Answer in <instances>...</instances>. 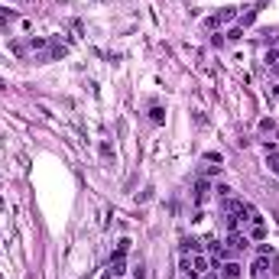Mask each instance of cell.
I'll use <instances>...</instances> for the list:
<instances>
[{
    "label": "cell",
    "instance_id": "cell-11",
    "mask_svg": "<svg viewBox=\"0 0 279 279\" xmlns=\"http://www.w3.org/2000/svg\"><path fill=\"white\" fill-rule=\"evenodd\" d=\"M127 250H130V237H124V240H117V250H114V254H120V257H127Z\"/></svg>",
    "mask_w": 279,
    "mask_h": 279
},
{
    "label": "cell",
    "instance_id": "cell-13",
    "mask_svg": "<svg viewBox=\"0 0 279 279\" xmlns=\"http://www.w3.org/2000/svg\"><path fill=\"white\" fill-rule=\"evenodd\" d=\"M228 39H231V42H237V39H243V30H240V26H234V30L228 33Z\"/></svg>",
    "mask_w": 279,
    "mask_h": 279
},
{
    "label": "cell",
    "instance_id": "cell-2",
    "mask_svg": "<svg viewBox=\"0 0 279 279\" xmlns=\"http://www.w3.org/2000/svg\"><path fill=\"white\" fill-rule=\"evenodd\" d=\"M231 20H237V10H234V7H224V10H217L214 16H208L205 26H208V30H214V26H224V23H231Z\"/></svg>",
    "mask_w": 279,
    "mask_h": 279
},
{
    "label": "cell",
    "instance_id": "cell-5",
    "mask_svg": "<svg viewBox=\"0 0 279 279\" xmlns=\"http://www.w3.org/2000/svg\"><path fill=\"white\" fill-rule=\"evenodd\" d=\"M260 10H263V4H257V7H247V13H240V16H237V26H240V30H247V26L257 20V13H260Z\"/></svg>",
    "mask_w": 279,
    "mask_h": 279
},
{
    "label": "cell",
    "instance_id": "cell-7",
    "mask_svg": "<svg viewBox=\"0 0 279 279\" xmlns=\"http://www.w3.org/2000/svg\"><path fill=\"white\" fill-rule=\"evenodd\" d=\"M188 254H202V247H198L195 237H182V257H188Z\"/></svg>",
    "mask_w": 279,
    "mask_h": 279
},
{
    "label": "cell",
    "instance_id": "cell-14",
    "mask_svg": "<svg viewBox=\"0 0 279 279\" xmlns=\"http://www.w3.org/2000/svg\"><path fill=\"white\" fill-rule=\"evenodd\" d=\"M269 169H273L276 176H279V153H273V159H269Z\"/></svg>",
    "mask_w": 279,
    "mask_h": 279
},
{
    "label": "cell",
    "instance_id": "cell-9",
    "mask_svg": "<svg viewBox=\"0 0 279 279\" xmlns=\"http://www.w3.org/2000/svg\"><path fill=\"white\" fill-rule=\"evenodd\" d=\"M260 133H276V120L263 117V120H260Z\"/></svg>",
    "mask_w": 279,
    "mask_h": 279
},
{
    "label": "cell",
    "instance_id": "cell-8",
    "mask_svg": "<svg viewBox=\"0 0 279 279\" xmlns=\"http://www.w3.org/2000/svg\"><path fill=\"white\" fill-rule=\"evenodd\" d=\"M208 191H211V185H208V179H198V191H195V202L202 205L205 198H208Z\"/></svg>",
    "mask_w": 279,
    "mask_h": 279
},
{
    "label": "cell",
    "instance_id": "cell-4",
    "mask_svg": "<svg viewBox=\"0 0 279 279\" xmlns=\"http://www.w3.org/2000/svg\"><path fill=\"white\" fill-rule=\"evenodd\" d=\"M191 269H195L198 276H202V273H211V257H205V254H191Z\"/></svg>",
    "mask_w": 279,
    "mask_h": 279
},
{
    "label": "cell",
    "instance_id": "cell-12",
    "mask_svg": "<svg viewBox=\"0 0 279 279\" xmlns=\"http://www.w3.org/2000/svg\"><path fill=\"white\" fill-rule=\"evenodd\" d=\"M130 273H133V279H146V266H143V263H136L133 269H130Z\"/></svg>",
    "mask_w": 279,
    "mask_h": 279
},
{
    "label": "cell",
    "instance_id": "cell-3",
    "mask_svg": "<svg viewBox=\"0 0 279 279\" xmlns=\"http://www.w3.org/2000/svg\"><path fill=\"white\" fill-rule=\"evenodd\" d=\"M240 273H243V266L237 263V260H228V263H221V269H217L221 279H240Z\"/></svg>",
    "mask_w": 279,
    "mask_h": 279
},
{
    "label": "cell",
    "instance_id": "cell-10",
    "mask_svg": "<svg viewBox=\"0 0 279 279\" xmlns=\"http://www.w3.org/2000/svg\"><path fill=\"white\" fill-rule=\"evenodd\" d=\"M263 62H266L269 68H273V65L279 62V49H266V55H263Z\"/></svg>",
    "mask_w": 279,
    "mask_h": 279
},
{
    "label": "cell",
    "instance_id": "cell-16",
    "mask_svg": "<svg viewBox=\"0 0 279 279\" xmlns=\"http://www.w3.org/2000/svg\"><path fill=\"white\" fill-rule=\"evenodd\" d=\"M273 75H279V62H276V65H273Z\"/></svg>",
    "mask_w": 279,
    "mask_h": 279
},
{
    "label": "cell",
    "instance_id": "cell-15",
    "mask_svg": "<svg viewBox=\"0 0 279 279\" xmlns=\"http://www.w3.org/2000/svg\"><path fill=\"white\" fill-rule=\"evenodd\" d=\"M273 98H279V85H273Z\"/></svg>",
    "mask_w": 279,
    "mask_h": 279
},
{
    "label": "cell",
    "instance_id": "cell-6",
    "mask_svg": "<svg viewBox=\"0 0 279 279\" xmlns=\"http://www.w3.org/2000/svg\"><path fill=\"white\" fill-rule=\"evenodd\" d=\"M124 273H127V260L120 257V254H114V257H110V276L117 279V276H124Z\"/></svg>",
    "mask_w": 279,
    "mask_h": 279
},
{
    "label": "cell",
    "instance_id": "cell-1",
    "mask_svg": "<svg viewBox=\"0 0 279 279\" xmlns=\"http://www.w3.org/2000/svg\"><path fill=\"white\" fill-rule=\"evenodd\" d=\"M247 247H250V237H247V234H243V231H231L228 247H224V250H228V257H234V254H243Z\"/></svg>",
    "mask_w": 279,
    "mask_h": 279
}]
</instances>
